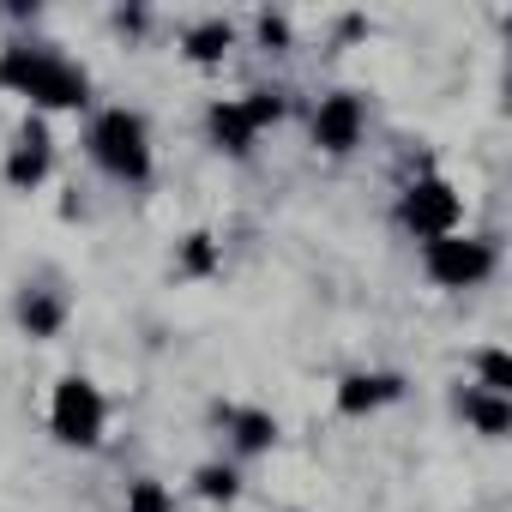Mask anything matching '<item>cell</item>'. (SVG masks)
<instances>
[{
  "label": "cell",
  "instance_id": "obj_1",
  "mask_svg": "<svg viewBox=\"0 0 512 512\" xmlns=\"http://www.w3.org/2000/svg\"><path fill=\"white\" fill-rule=\"evenodd\" d=\"M0 85L19 91L31 109H85L91 73L49 43H7L0 49Z\"/></svg>",
  "mask_w": 512,
  "mask_h": 512
},
{
  "label": "cell",
  "instance_id": "obj_2",
  "mask_svg": "<svg viewBox=\"0 0 512 512\" xmlns=\"http://www.w3.org/2000/svg\"><path fill=\"white\" fill-rule=\"evenodd\" d=\"M85 151L115 181H133V187L151 181V127H145L139 109H103L85 133Z\"/></svg>",
  "mask_w": 512,
  "mask_h": 512
},
{
  "label": "cell",
  "instance_id": "obj_3",
  "mask_svg": "<svg viewBox=\"0 0 512 512\" xmlns=\"http://www.w3.org/2000/svg\"><path fill=\"white\" fill-rule=\"evenodd\" d=\"M49 428H55L61 446H85V452H91V446L103 440V428H109V404H103L97 380L67 374V380L55 386V398H49Z\"/></svg>",
  "mask_w": 512,
  "mask_h": 512
},
{
  "label": "cell",
  "instance_id": "obj_4",
  "mask_svg": "<svg viewBox=\"0 0 512 512\" xmlns=\"http://www.w3.org/2000/svg\"><path fill=\"white\" fill-rule=\"evenodd\" d=\"M422 272H428L440 290H476V284L494 272V241H476V235H464V229L434 235V241H422Z\"/></svg>",
  "mask_w": 512,
  "mask_h": 512
},
{
  "label": "cell",
  "instance_id": "obj_5",
  "mask_svg": "<svg viewBox=\"0 0 512 512\" xmlns=\"http://www.w3.org/2000/svg\"><path fill=\"white\" fill-rule=\"evenodd\" d=\"M398 217H404V229H410V235L434 241V235H452V229L464 223V199H458V187H452V181L422 175V181H410V187H404Z\"/></svg>",
  "mask_w": 512,
  "mask_h": 512
},
{
  "label": "cell",
  "instance_id": "obj_6",
  "mask_svg": "<svg viewBox=\"0 0 512 512\" xmlns=\"http://www.w3.org/2000/svg\"><path fill=\"white\" fill-rule=\"evenodd\" d=\"M362 133H368V103H362L356 91L320 97V109H314V145H320L326 157H350V151L362 145Z\"/></svg>",
  "mask_w": 512,
  "mask_h": 512
},
{
  "label": "cell",
  "instance_id": "obj_7",
  "mask_svg": "<svg viewBox=\"0 0 512 512\" xmlns=\"http://www.w3.org/2000/svg\"><path fill=\"white\" fill-rule=\"evenodd\" d=\"M49 163H55V139H49L43 115H31V121L19 127L13 151H7V187H13V193H31V187H43Z\"/></svg>",
  "mask_w": 512,
  "mask_h": 512
},
{
  "label": "cell",
  "instance_id": "obj_8",
  "mask_svg": "<svg viewBox=\"0 0 512 512\" xmlns=\"http://www.w3.org/2000/svg\"><path fill=\"white\" fill-rule=\"evenodd\" d=\"M404 392L398 374H344L338 380V416H374L380 404H392Z\"/></svg>",
  "mask_w": 512,
  "mask_h": 512
},
{
  "label": "cell",
  "instance_id": "obj_9",
  "mask_svg": "<svg viewBox=\"0 0 512 512\" xmlns=\"http://www.w3.org/2000/svg\"><path fill=\"white\" fill-rule=\"evenodd\" d=\"M235 49V25L223 19V13H211V19H193L187 31H181V55L193 61V67H223V55Z\"/></svg>",
  "mask_w": 512,
  "mask_h": 512
},
{
  "label": "cell",
  "instance_id": "obj_10",
  "mask_svg": "<svg viewBox=\"0 0 512 512\" xmlns=\"http://www.w3.org/2000/svg\"><path fill=\"white\" fill-rule=\"evenodd\" d=\"M205 127H211V139H217V151H229V157H247L253 151V121L241 115V103L235 97H217L211 109H205Z\"/></svg>",
  "mask_w": 512,
  "mask_h": 512
},
{
  "label": "cell",
  "instance_id": "obj_11",
  "mask_svg": "<svg viewBox=\"0 0 512 512\" xmlns=\"http://www.w3.org/2000/svg\"><path fill=\"white\" fill-rule=\"evenodd\" d=\"M223 422L235 434V452H247V458L278 446V416L272 410H223Z\"/></svg>",
  "mask_w": 512,
  "mask_h": 512
},
{
  "label": "cell",
  "instance_id": "obj_12",
  "mask_svg": "<svg viewBox=\"0 0 512 512\" xmlns=\"http://www.w3.org/2000/svg\"><path fill=\"white\" fill-rule=\"evenodd\" d=\"M458 410L476 422V434H488V440H500L506 428H512V398H500V392H458Z\"/></svg>",
  "mask_w": 512,
  "mask_h": 512
},
{
  "label": "cell",
  "instance_id": "obj_13",
  "mask_svg": "<svg viewBox=\"0 0 512 512\" xmlns=\"http://www.w3.org/2000/svg\"><path fill=\"white\" fill-rule=\"evenodd\" d=\"M19 326H25L31 338H55V332L67 326V302L49 296V290H25V296H19Z\"/></svg>",
  "mask_w": 512,
  "mask_h": 512
},
{
  "label": "cell",
  "instance_id": "obj_14",
  "mask_svg": "<svg viewBox=\"0 0 512 512\" xmlns=\"http://www.w3.org/2000/svg\"><path fill=\"white\" fill-rule=\"evenodd\" d=\"M217 266H223V247H217V235L193 229V235L181 241V278H217Z\"/></svg>",
  "mask_w": 512,
  "mask_h": 512
},
{
  "label": "cell",
  "instance_id": "obj_15",
  "mask_svg": "<svg viewBox=\"0 0 512 512\" xmlns=\"http://www.w3.org/2000/svg\"><path fill=\"white\" fill-rule=\"evenodd\" d=\"M193 494L229 506V500L241 494V470H235V464H199V470H193Z\"/></svg>",
  "mask_w": 512,
  "mask_h": 512
},
{
  "label": "cell",
  "instance_id": "obj_16",
  "mask_svg": "<svg viewBox=\"0 0 512 512\" xmlns=\"http://www.w3.org/2000/svg\"><path fill=\"white\" fill-rule=\"evenodd\" d=\"M235 103H241V115L253 121V133H266V127L284 121V91H247V97H235Z\"/></svg>",
  "mask_w": 512,
  "mask_h": 512
},
{
  "label": "cell",
  "instance_id": "obj_17",
  "mask_svg": "<svg viewBox=\"0 0 512 512\" xmlns=\"http://www.w3.org/2000/svg\"><path fill=\"white\" fill-rule=\"evenodd\" d=\"M127 512H175V494L157 476H133L127 482Z\"/></svg>",
  "mask_w": 512,
  "mask_h": 512
},
{
  "label": "cell",
  "instance_id": "obj_18",
  "mask_svg": "<svg viewBox=\"0 0 512 512\" xmlns=\"http://www.w3.org/2000/svg\"><path fill=\"white\" fill-rule=\"evenodd\" d=\"M476 368H482V392L512 398V356H506V350H482V356H476Z\"/></svg>",
  "mask_w": 512,
  "mask_h": 512
},
{
  "label": "cell",
  "instance_id": "obj_19",
  "mask_svg": "<svg viewBox=\"0 0 512 512\" xmlns=\"http://www.w3.org/2000/svg\"><path fill=\"white\" fill-rule=\"evenodd\" d=\"M253 37H260V49H272V55H278V49H290V37H296V31H290V19H284V13H260V19H253Z\"/></svg>",
  "mask_w": 512,
  "mask_h": 512
},
{
  "label": "cell",
  "instance_id": "obj_20",
  "mask_svg": "<svg viewBox=\"0 0 512 512\" xmlns=\"http://www.w3.org/2000/svg\"><path fill=\"white\" fill-rule=\"evenodd\" d=\"M115 25H121V31H133V37H139V31H145V7H121V13H115Z\"/></svg>",
  "mask_w": 512,
  "mask_h": 512
},
{
  "label": "cell",
  "instance_id": "obj_21",
  "mask_svg": "<svg viewBox=\"0 0 512 512\" xmlns=\"http://www.w3.org/2000/svg\"><path fill=\"white\" fill-rule=\"evenodd\" d=\"M338 37H344V43H350V37H368V19H362V13H350V19L338 25Z\"/></svg>",
  "mask_w": 512,
  "mask_h": 512
}]
</instances>
